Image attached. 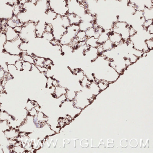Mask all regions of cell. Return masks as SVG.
<instances>
[{
  "instance_id": "obj_23",
  "label": "cell",
  "mask_w": 153,
  "mask_h": 153,
  "mask_svg": "<svg viewBox=\"0 0 153 153\" xmlns=\"http://www.w3.org/2000/svg\"><path fill=\"white\" fill-rule=\"evenodd\" d=\"M6 41L7 40L5 32L1 31L0 32V49H1L2 51L3 49V45Z\"/></svg>"
},
{
  "instance_id": "obj_34",
  "label": "cell",
  "mask_w": 153,
  "mask_h": 153,
  "mask_svg": "<svg viewBox=\"0 0 153 153\" xmlns=\"http://www.w3.org/2000/svg\"><path fill=\"white\" fill-rule=\"evenodd\" d=\"M15 151L17 153H23L24 152V149L21 146H16L15 147Z\"/></svg>"
},
{
  "instance_id": "obj_1",
  "label": "cell",
  "mask_w": 153,
  "mask_h": 153,
  "mask_svg": "<svg viewBox=\"0 0 153 153\" xmlns=\"http://www.w3.org/2000/svg\"><path fill=\"white\" fill-rule=\"evenodd\" d=\"M18 35L23 42H29L33 41L36 38V23L30 21L23 24Z\"/></svg>"
},
{
  "instance_id": "obj_18",
  "label": "cell",
  "mask_w": 153,
  "mask_h": 153,
  "mask_svg": "<svg viewBox=\"0 0 153 153\" xmlns=\"http://www.w3.org/2000/svg\"><path fill=\"white\" fill-rule=\"evenodd\" d=\"M101 45L102 46L103 50H104V52L111 50L112 49H114L116 47V45L113 43L111 42L109 39L106 41L105 42L103 43Z\"/></svg>"
},
{
  "instance_id": "obj_29",
  "label": "cell",
  "mask_w": 153,
  "mask_h": 153,
  "mask_svg": "<svg viewBox=\"0 0 153 153\" xmlns=\"http://www.w3.org/2000/svg\"><path fill=\"white\" fill-rule=\"evenodd\" d=\"M23 62L22 59L18 60L15 63V66L16 68L19 71H22V63Z\"/></svg>"
},
{
  "instance_id": "obj_26",
  "label": "cell",
  "mask_w": 153,
  "mask_h": 153,
  "mask_svg": "<svg viewBox=\"0 0 153 153\" xmlns=\"http://www.w3.org/2000/svg\"><path fill=\"white\" fill-rule=\"evenodd\" d=\"M86 35L87 38L94 37L95 34V27L94 25L92 27L89 28L85 31Z\"/></svg>"
},
{
  "instance_id": "obj_12",
  "label": "cell",
  "mask_w": 153,
  "mask_h": 153,
  "mask_svg": "<svg viewBox=\"0 0 153 153\" xmlns=\"http://www.w3.org/2000/svg\"><path fill=\"white\" fill-rule=\"evenodd\" d=\"M85 44L89 47L95 48H97L100 45L97 42V39L94 37L87 38L85 41Z\"/></svg>"
},
{
  "instance_id": "obj_11",
  "label": "cell",
  "mask_w": 153,
  "mask_h": 153,
  "mask_svg": "<svg viewBox=\"0 0 153 153\" xmlns=\"http://www.w3.org/2000/svg\"><path fill=\"white\" fill-rule=\"evenodd\" d=\"M66 16L68 18L70 25L72 24L78 25L81 22V18L76 14L74 13H68Z\"/></svg>"
},
{
  "instance_id": "obj_22",
  "label": "cell",
  "mask_w": 153,
  "mask_h": 153,
  "mask_svg": "<svg viewBox=\"0 0 153 153\" xmlns=\"http://www.w3.org/2000/svg\"><path fill=\"white\" fill-rule=\"evenodd\" d=\"M7 70L8 72L13 77L16 75L17 74L18 71L17 69L16 68L15 65H7Z\"/></svg>"
},
{
  "instance_id": "obj_2",
  "label": "cell",
  "mask_w": 153,
  "mask_h": 153,
  "mask_svg": "<svg viewBox=\"0 0 153 153\" xmlns=\"http://www.w3.org/2000/svg\"><path fill=\"white\" fill-rule=\"evenodd\" d=\"M49 9L58 15L63 16L68 13V2L66 0H48Z\"/></svg>"
},
{
  "instance_id": "obj_17",
  "label": "cell",
  "mask_w": 153,
  "mask_h": 153,
  "mask_svg": "<svg viewBox=\"0 0 153 153\" xmlns=\"http://www.w3.org/2000/svg\"><path fill=\"white\" fill-rule=\"evenodd\" d=\"M4 134L6 137L8 139H13L17 137L18 135V133L16 132V129H8L4 132Z\"/></svg>"
},
{
  "instance_id": "obj_36",
  "label": "cell",
  "mask_w": 153,
  "mask_h": 153,
  "mask_svg": "<svg viewBox=\"0 0 153 153\" xmlns=\"http://www.w3.org/2000/svg\"><path fill=\"white\" fill-rule=\"evenodd\" d=\"M2 31V27H1V21H0V32Z\"/></svg>"
},
{
  "instance_id": "obj_33",
  "label": "cell",
  "mask_w": 153,
  "mask_h": 153,
  "mask_svg": "<svg viewBox=\"0 0 153 153\" xmlns=\"http://www.w3.org/2000/svg\"><path fill=\"white\" fill-rule=\"evenodd\" d=\"M145 30L149 34H153V24L150 25L147 28H146Z\"/></svg>"
},
{
  "instance_id": "obj_5",
  "label": "cell",
  "mask_w": 153,
  "mask_h": 153,
  "mask_svg": "<svg viewBox=\"0 0 153 153\" xmlns=\"http://www.w3.org/2000/svg\"><path fill=\"white\" fill-rule=\"evenodd\" d=\"M22 42V40L19 37L13 41H6L3 45L2 52H6L11 55L20 56L22 52L19 47Z\"/></svg>"
},
{
  "instance_id": "obj_16",
  "label": "cell",
  "mask_w": 153,
  "mask_h": 153,
  "mask_svg": "<svg viewBox=\"0 0 153 153\" xmlns=\"http://www.w3.org/2000/svg\"><path fill=\"white\" fill-rule=\"evenodd\" d=\"M143 13L145 20L153 19V8H148L145 7L143 11Z\"/></svg>"
},
{
  "instance_id": "obj_21",
  "label": "cell",
  "mask_w": 153,
  "mask_h": 153,
  "mask_svg": "<svg viewBox=\"0 0 153 153\" xmlns=\"http://www.w3.org/2000/svg\"><path fill=\"white\" fill-rule=\"evenodd\" d=\"M6 25L9 27L14 28L16 26H22L23 24L21 23L19 20L18 21H15L12 18H10L6 20Z\"/></svg>"
},
{
  "instance_id": "obj_19",
  "label": "cell",
  "mask_w": 153,
  "mask_h": 153,
  "mask_svg": "<svg viewBox=\"0 0 153 153\" xmlns=\"http://www.w3.org/2000/svg\"><path fill=\"white\" fill-rule=\"evenodd\" d=\"M66 92H67V90L66 89L62 86H60L59 85L57 87H55L54 94L56 95V96L57 97H60L63 95L66 94Z\"/></svg>"
},
{
  "instance_id": "obj_27",
  "label": "cell",
  "mask_w": 153,
  "mask_h": 153,
  "mask_svg": "<svg viewBox=\"0 0 153 153\" xmlns=\"http://www.w3.org/2000/svg\"><path fill=\"white\" fill-rule=\"evenodd\" d=\"M62 25L65 28L67 27L70 25L69 21L67 16H62Z\"/></svg>"
},
{
  "instance_id": "obj_38",
  "label": "cell",
  "mask_w": 153,
  "mask_h": 153,
  "mask_svg": "<svg viewBox=\"0 0 153 153\" xmlns=\"http://www.w3.org/2000/svg\"><path fill=\"white\" fill-rule=\"evenodd\" d=\"M66 1H70V0H66Z\"/></svg>"
},
{
  "instance_id": "obj_35",
  "label": "cell",
  "mask_w": 153,
  "mask_h": 153,
  "mask_svg": "<svg viewBox=\"0 0 153 153\" xmlns=\"http://www.w3.org/2000/svg\"><path fill=\"white\" fill-rule=\"evenodd\" d=\"M22 28V26H16V27H14V29L16 32L19 34L20 32L21 31Z\"/></svg>"
},
{
  "instance_id": "obj_15",
  "label": "cell",
  "mask_w": 153,
  "mask_h": 153,
  "mask_svg": "<svg viewBox=\"0 0 153 153\" xmlns=\"http://www.w3.org/2000/svg\"><path fill=\"white\" fill-rule=\"evenodd\" d=\"M22 59L25 62H28L32 64H35L34 58L32 55L27 54L26 52H22L20 55Z\"/></svg>"
},
{
  "instance_id": "obj_25",
  "label": "cell",
  "mask_w": 153,
  "mask_h": 153,
  "mask_svg": "<svg viewBox=\"0 0 153 153\" xmlns=\"http://www.w3.org/2000/svg\"><path fill=\"white\" fill-rule=\"evenodd\" d=\"M32 64L27 62L23 61L22 63L23 71L31 72L32 70Z\"/></svg>"
},
{
  "instance_id": "obj_6",
  "label": "cell",
  "mask_w": 153,
  "mask_h": 153,
  "mask_svg": "<svg viewBox=\"0 0 153 153\" xmlns=\"http://www.w3.org/2000/svg\"><path fill=\"white\" fill-rule=\"evenodd\" d=\"M130 41L133 44V47L135 49L147 53L149 51L145 44V39L139 33L137 32L134 36L130 37Z\"/></svg>"
},
{
  "instance_id": "obj_31",
  "label": "cell",
  "mask_w": 153,
  "mask_h": 153,
  "mask_svg": "<svg viewBox=\"0 0 153 153\" xmlns=\"http://www.w3.org/2000/svg\"><path fill=\"white\" fill-rule=\"evenodd\" d=\"M137 31L134 27H133L132 25H130L129 28V35L130 37L134 36L137 33Z\"/></svg>"
},
{
  "instance_id": "obj_37",
  "label": "cell",
  "mask_w": 153,
  "mask_h": 153,
  "mask_svg": "<svg viewBox=\"0 0 153 153\" xmlns=\"http://www.w3.org/2000/svg\"><path fill=\"white\" fill-rule=\"evenodd\" d=\"M17 1H18V2H19V1H21V0H17Z\"/></svg>"
},
{
  "instance_id": "obj_13",
  "label": "cell",
  "mask_w": 153,
  "mask_h": 153,
  "mask_svg": "<svg viewBox=\"0 0 153 153\" xmlns=\"http://www.w3.org/2000/svg\"><path fill=\"white\" fill-rule=\"evenodd\" d=\"M95 24L92 23L81 21V22L78 25H79V29L80 31L85 32L89 28L92 27Z\"/></svg>"
},
{
  "instance_id": "obj_4",
  "label": "cell",
  "mask_w": 153,
  "mask_h": 153,
  "mask_svg": "<svg viewBox=\"0 0 153 153\" xmlns=\"http://www.w3.org/2000/svg\"><path fill=\"white\" fill-rule=\"evenodd\" d=\"M130 24L126 22H115L113 24L112 31L120 34L124 42H127L130 38L129 28Z\"/></svg>"
},
{
  "instance_id": "obj_20",
  "label": "cell",
  "mask_w": 153,
  "mask_h": 153,
  "mask_svg": "<svg viewBox=\"0 0 153 153\" xmlns=\"http://www.w3.org/2000/svg\"><path fill=\"white\" fill-rule=\"evenodd\" d=\"M76 38L79 42H85L87 38L85 32L80 30L76 34Z\"/></svg>"
},
{
  "instance_id": "obj_7",
  "label": "cell",
  "mask_w": 153,
  "mask_h": 153,
  "mask_svg": "<svg viewBox=\"0 0 153 153\" xmlns=\"http://www.w3.org/2000/svg\"><path fill=\"white\" fill-rule=\"evenodd\" d=\"M14 6L9 3L0 1V20L11 18L13 15Z\"/></svg>"
},
{
  "instance_id": "obj_10",
  "label": "cell",
  "mask_w": 153,
  "mask_h": 153,
  "mask_svg": "<svg viewBox=\"0 0 153 153\" xmlns=\"http://www.w3.org/2000/svg\"><path fill=\"white\" fill-rule=\"evenodd\" d=\"M45 22L41 19L36 23V37L42 38L43 34L45 32Z\"/></svg>"
},
{
  "instance_id": "obj_14",
  "label": "cell",
  "mask_w": 153,
  "mask_h": 153,
  "mask_svg": "<svg viewBox=\"0 0 153 153\" xmlns=\"http://www.w3.org/2000/svg\"><path fill=\"white\" fill-rule=\"evenodd\" d=\"M108 39H109L108 33L104 30L97 38V42L99 44H102Z\"/></svg>"
},
{
  "instance_id": "obj_30",
  "label": "cell",
  "mask_w": 153,
  "mask_h": 153,
  "mask_svg": "<svg viewBox=\"0 0 153 153\" xmlns=\"http://www.w3.org/2000/svg\"><path fill=\"white\" fill-rule=\"evenodd\" d=\"M152 24H153V19L145 20L142 25V27L144 29H145Z\"/></svg>"
},
{
  "instance_id": "obj_28",
  "label": "cell",
  "mask_w": 153,
  "mask_h": 153,
  "mask_svg": "<svg viewBox=\"0 0 153 153\" xmlns=\"http://www.w3.org/2000/svg\"><path fill=\"white\" fill-rule=\"evenodd\" d=\"M145 42L149 50H152L153 49V38L145 39Z\"/></svg>"
},
{
  "instance_id": "obj_24",
  "label": "cell",
  "mask_w": 153,
  "mask_h": 153,
  "mask_svg": "<svg viewBox=\"0 0 153 153\" xmlns=\"http://www.w3.org/2000/svg\"><path fill=\"white\" fill-rule=\"evenodd\" d=\"M42 38L47 42H50L54 39V37L53 36L52 33L44 32L42 36Z\"/></svg>"
},
{
  "instance_id": "obj_32",
  "label": "cell",
  "mask_w": 153,
  "mask_h": 153,
  "mask_svg": "<svg viewBox=\"0 0 153 153\" xmlns=\"http://www.w3.org/2000/svg\"><path fill=\"white\" fill-rule=\"evenodd\" d=\"M53 26L51 24L46 23L45 26V32H47L52 33L53 32Z\"/></svg>"
},
{
  "instance_id": "obj_9",
  "label": "cell",
  "mask_w": 153,
  "mask_h": 153,
  "mask_svg": "<svg viewBox=\"0 0 153 153\" xmlns=\"http://www.w3.org/2000/svg\"><path fill=\"white\" fill-rule=\"evenodd\" d=\"M7 41H13L19 37L18 33L15 31L14 28L6 26L4 31Z\"/></svg>"
},
{
  "instance_id": "obj_8",
  "label": "cell",
  "mask_w": 153,
  "mask_h": 153,
  "mask_svg": "<svg viewBox=\"0 0 153 153\" xmlns=\"http://www.w3.org/2000/svg\"><path fill=\"white\" fill-rule=\"evenodd\" d=\"M108 34H109V39H110V41L114 44L116 46H117L118 45L123 44L126 42L123 39L121 35L118 33L114 32L111 31L108 33Z\"/></svg>"
},
{
  "instance_id": "obj_39",
  "label": "cell",
  "mask_w": 153,
  "mask_h": 153,
  "mask_svg": "<svg viewBox=\"0 0 153 153\" xmlns=\"http://www.w3.org/2000/svg\"></svg>"
},
{
  "instance_id": "obj_3",
  "label": "cell",
  "mask_w": 153,
  "mask_h": 153,
  "mask_svg": "<svg viewBox=\"0 0 153 153\" xmlns=\"http://www.w3.org/2000/svg\"><path fill=\"white\" fill-rule=\"evenodd\" d=\"M80 31L79 25L72 24L66 28V32L59 41L61 45L70 44L76 37L77 32Z\"/></svg>"
}]
</instances>
